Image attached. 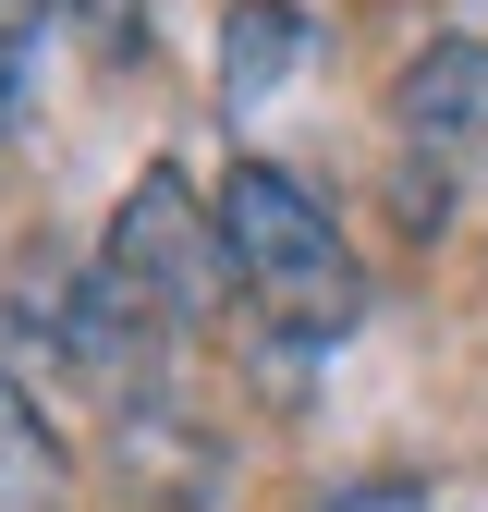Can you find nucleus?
<instances>
[{"instance_id": "obj_1", "label": "nucleus", "mask_w": 488, "mask_h": 512, "mask_svg": "<svg viewBox=\"0 0 488 512\" xmlns=\"http://www.w3.org/2000/svg\"><path fill=\"white\" fill-rule=\"evenodd\" d=\"M220 256H232V305L281 354H330L366 317V269H354L330 196L305 171H281V159H232L220 171Z\"/></svg>"}, {"instance_id": "obj_2", "label": "nucleus", "mask_w": 488, "mask_h": 512, "mask_svg": "<svg viewBox=\"0 0 488 512\" xmlns=\"http://www.w3.org/2000/svg\"><path fill=\"white\" fill-rule=\"evenodd\" d=\"M86 293H98V342L110 366H135L183 330H208L232 305V256H220V196H196L171 159L135 171V196L110 208L98 256H86Z\"/></svg>"}, {"instance_id": "obj_3", "label": "nucleus", "mask_w": 488, "mask_h": 512, "mask_svg": "<svg viewBox=\"0 0 488 512\" xmlns=\"http://www.w3.org/2000/svg\"><path fill=\"white\" fill-rule=\"evenodd\" d=\"M391 196L415 232H452L464 196H488V37H427L391 86Z\"/></svg>"}, {"instance_id": "obj_4", "label": "nucleus", "mask_w": 488, "mask_h": 512, "mask_svg": "<svg viewBox=\"0 0 488 512\" xmlns=\"http://www.w3.org/2000/svg\"><path fill=\"white\" fill-rule=\"evenodd\" d=\"M305 49H318V25H305L293 0H232V13H220V98L257 110L269 86H293Z\"/></svg>"}, {"instance_id": "obj_5", "label": "nucleus", "mask_w": 488, "mask_h": 512, "mask_svg": "<svg viewBox=\"0 0 488 512\" xmlns=\"http://www.w3.org/2000/svg\"><path fill=\"white\" fill-rule=\"evenodd\" d=\"M61 476V439H49V403H37V378L13 366V342H0V500H37Z\"/></svg>"}, {"instance_id": "obj_6", "label": "nucleus", "mask_w": 488, "mask_h": 512, "mask_svg": "<svg viewBox=\"0 0 488 512\" xmlns=\"http://www.w3.org/2000/svg\"><path fill=\"white\" fill-rule=\"evenodd\" d=\"M37 25H49V0H0V147H13L25 86H37Z\"/></svg>"}, {"instance_id": "obj_7", "label": "nucleus", "mask_w": 488, "mask_h": 512, "mask_svg": "<svg viewBox=\"0 0 488 512\" xmlns=\"http://www.w3.org/2000/svg\"><path fill=\"white\" fill-rule=\"evenodd\" d=\"M49 13L74 25L86 49H135V37H147V0H49Z\"/></svg>"}, {"instance_id": "obj_8", "label": "nucleus", "mask_w": 488, "mask_h": 512, "mask_svg": "<svg viewBox=\"0 0 488 512\" xmlns=\"http://www.w3.org/2000/svg\"><path fill=\"white\" fill-rule=\"evenodd\" d=\"M318 512H427V476H354V488H330Z\"/></svg>"}]
</instances>
